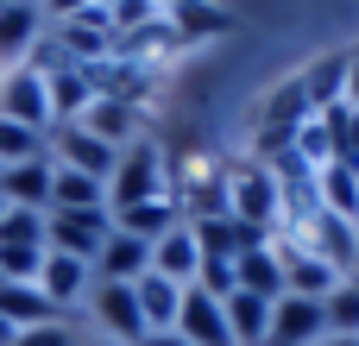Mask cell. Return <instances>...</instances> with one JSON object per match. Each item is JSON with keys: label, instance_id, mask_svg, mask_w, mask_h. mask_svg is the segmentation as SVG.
Masks as SVG:
<instances>
[{"label": "cell", "instance_id": "obj_8", "mask_svg": "<svg viewBox=\"0 0 359 346\" xmlns=\"http://www.w3.org/2000/svg\"><path fill=\"white\" fill-rule=\"evenodd\" d=\"M88 284H95V271H88L82 258H63V252H44V271H38V290H44V303H50L57 315L82 309V303H88Z\"/></svg>", "mask_w": 359, "mask_h": 346}, {"label": "cell", "instance_id": "obj_4", "mask_svg": "<svg viewBox=\"0 0 359 346\" xmlns=\"http://www.w3.org/2000/svg\"><path fill=\"white\" fill-rule=\"evenodd\" d=\"M107 233H114V214L107 208L44 214V252H63V258H82V265H95V252L107 246Z\"/></svg>", "mask_w": 359, "mask_h": 346}, {"label": "cell", "instance_id": "obj_31", "mask_svg": "<svg viewBox=\"0 0 359 346\" xmlns=\"http://www.w3.org/2000/svg\"><path fill=\"white\" fill-rule=\"evenodd\" d=\"M13 340H19V328H13V321L0 315V346H13Z\"/></svg>", "mask_w": 359, "mask_h": 346}, {"label": "cell", "instance_id": "obj_15", "mask_svg": "<svg viewBox=\"0 0 359 346\" xmlns=\"http://www.w3.org/2000/svg\"><path fill=\"white\" fill-rule=\"evenodd\" d=\"M107 214H114V227H120V233H133V240H145V246H158V240L183 221L170 195H151V202H133V208H107Z\"/></svg>", "mask_w": 359, "mask_h": 346}, {"label": "cell", "instance_id": "obj_36", "mask_svg": "<svg viewBox=\"0 0 359 346\" xmlns=\"http://www.w3.org/2000/svg\"><path fill=\"white\" fill-rule=\"evenodd\" d=\"M0 6H6V0H0Z\"/></svg>", "mask_w": 359, "mask_h": 346}, {"label": "cell", "instance_id": "obj_27", "mask_svg": "<svg viewBox=\"0 0 359 346\" xmlns=\"http://www.w3.org/2000/svg\"><path fill=\"white\" fill-rule=\"evenodd\" d=\"M0 246H44V214L6 208V214H0Z\"/></svg>", "mask_w": 359, "mask_h": 346}, {"label": "cell", "instance_id": "obj_16", "mask_svg": "<svg viewBox=\"0 0 359 346\" xmlns=\"http://www.w3.org/2000/svg\"><path fill=\"white\" fill-rule=\"evenodd\" d=\"M233 284H240L246 296H265V303H278V296H284V265H278V252H271V240L233 258Z\"/></svg>", "mask_w": 359, "mask_h": 346}, {"label": "cell", "instance_id": "obj_22", "mask_svg": "<svg viewBox=\"0 0 359 346\" xmlns=\"http://www.w3.org/2000/svg\"><path fill=\"white\" fill-rule=\"evenodd\" d=\"M316 189H322V208H328V214H341V221H353V227H359V170H353V164H328V170H316Z\"/></svg>", "mask_w": 359, "mask_h": 346}, {"label": "cell", "instance_id": "obj_25", "mask_svg": "<svg viewBox=\"0 0 359 346\" xmlns=\"http://www.w3.org/2000/svg\"><path fill=\"white\" fill-rule=\"evenodd\" d=\"M44 246H0V284H38Z\"/></svg>", "mask_w": 359, "mask_h": 346}, {"label": "cell", "instance_id": "obj_3", "mask_svg": "<svg viewBox=\"0 0 359 346\" xmlns=\"http://www.w3.org/2000/svg\"><path fill=\"white\" fill-rule=\"evenodd\" d=\"M88 315H95V334L114 346H139L145 340V315H139V296H133V284H88V303H82Z\"/></svg>", "mask_w": 359, "mask_h": 346}, {"label": "cell", "instance_id": "obj_12", "mask_svg": "<svg viewBox=\"0 0 359 346\" xmlns=\"http://www.w3.org/2000/svg\"><path fill=\"white\" fill-rule=\"evenodd\" d=\"M170 334H183L189 346H233L227 309H221L215 296H202V290H183V309H177V328H170Z\"/></svg>", "mask_w": 359, "mask_h": 346}, {"label": "cell", "instance_id": "obj_35", "mask_svg": "<svg viewBox=\"0 0 359 346\" xmlns=\"http://www.w3.org/2000/svg\"><path fill=\"white\" fill-rule=\"evenodd\" d=\"M0 214H6V202H0Z\"/></svg>", "mask_w": 359, "mask_h": 346}, {"label": "cell", "instance_id": "obj_28", "mask_svg": "<svg viewBox=\"0 0 359 346\" xmlns=\"http://www.w3.org/2000/svg\"><path fill=\"white\" fill-rule=\"evenodd\" d=\"M13 346H76V334H69V315H57V321H44V328H25Z\"/></svg>", "mask_w": 359, "mask_h": 346}, {"label": "cell", "instance_id": "obj_29", "mask_svg": "<svg viewBox=\"0 0 359 346\" xmlns=\"http://www.w3.org/2000/svg\"><path fill=\"white\" fill-rule=\"evenodd\" d=\"M347 107L359 113V57H347Z\"/></svg>", "mask_w": 359, "mask_h": 346}, {"label": "cell", "instance_id": "obj_30", "mask_svg": "<svg viewBox=\"0 0 359 346\" xmlns=\"http://www.w3.org/2000/svg\"><path fill=\"white\" fill-rule=\"evenodd\" d=\"M139 346H189V340H183V334H145Z\"/></svg>", "mask_w": 359, "mask_h": 346}, {"label": "cell", "instance_id": "obj_11", "mask_svg": "<svg viewBox=\"0 0 359 346\" xmlns=\"http://www.w3.org/2000/svg\"><path fill=\"white\" fill-rule=\"evenodd\" d=\"M196 271H202V246H196L189 221H177V227L151 246V277H164V284L189 290V284H196Z\"/></svg>", "mask_w": 359, "mask_h": 346}, {"label": "cell", "instance_id": "obj_34", "mask_svg": "<svg viewBox=\"0 0 359 346\" xmlns=\"http://www.w3.org/2000/svg\"><path fill=\"white\" fill-rule=\"evenodd\" d=\"M353 277H359V252H353Z\"/></svg>", "mask_w": 359, "mask_h": 346}, {"label": "cell", "instance_id": "obj_2", "mask_svg": "<svg viewBox=\"0 0 359 346\" xmlns=\"http://www.w3.org/2000/svg\"><path fill=\"white\" fill-rule=\"evenodd\" d=\"M227 214L252 233H278V177L271 164H233L227 170Z\"/></svg>", "mask_w": 359, "mask_h": 346}, {"label": "cell", "instance_id": "obj_13", "mask_svg": "<svg viewBox=\"0 0 359 346\" xmlns=\"http://www.w3.org/2000/svg\"><path fill=\"white\" fill-rule=\"evenodd\" d=\"M44 38V13H38V0H6L0 6V63H25L32 57V44Z\"/></svg>", "mask_w": 359, "mask_h": 346}, {"label": "cell", "instance_id": "obj_17", "mask_svg": "<svg viewBox=\"0 0 359 346\" xmlns=\"http://www.w3.org/2000/svg\"><path fill=\"white\" fill-rule=\"evenodd\" d=\"M133 296H139V315H145V334H170L177 328V309H183V290L177 284H164V277H139L133 284Z\"/></svg>", "mask_w": 359, "mask_h": 346}, {"label": "cell", "instance_id": "obj_37", "mask_svg": "<svg viewBox=\"0 0 359 346\" xmlns=\"http://www.w3.org/2000/svg\"><path fill=\"white\" fill-rule=\"evenodd\" d=\"M353 57H359V50H353Z\"/></svg>", "mask_w": 359, "mask_h": 346}, {"label": "cell", "instance_id": "obj_1", "mask_svg": "<svg viewBox=\"0 0 359 346\" xmlns=\"http://www.w3.org/2000/svg\"><path fill=\"white\" fill-rule=\"evenodd\" d=\"M151 195H170V164L151 139H133L120 158H114V177H107V208H133V202H151Z\"/></svg>", "mask_w": 359, "mask_h": 346}, {"label": "cell", "instance_id": "obj_32", "mask_svg": "<svg viewBox=\"0 0 359 346\" xmlns=\"http://www.w3.org/2000/svg\"><path fill=\"white\" fill-rule=\"evenodd\" d=\"M76 346H114V340H101V334H88V340H76Z\"/></svg>", "mask_w": 359, "mask_h": 346}, {"label": "cell", "instance_id": "obj_5", "mask_svg": "<svg viewBox=\"0 0 359 346\" xmlns=\"http://www.w3.org/2000/svg\"><path fill=\"white\" fill-rule=\"evenodd\" d=\"M0 113H6L13 126H25V132H50V126H57V113H50V88H44V76L25 69V63L0 76Z\"/></svg>", "mask_w": 359, "mask_h": 346}, {"label": "cell", "instance_id": "obj_10", "mask_svg": "<svg viewBox=\"0 0 359 346\" xmlns=\"http://www.w3.org/2000/svg\"><path fill=\"white\" fill-rule=\"evenodd\" d=\"M88 271H95V284H139V277L151 271V246L114 227V233H107V246L95 252V265H88Z\"/></svg>", "mask_w": 359, "mask_h": 346}, {"label": "cell", "instance_id": "obj_14", "mask_svg": "<svg viewBox=\"0 0 359 346\" xmlns=\"http://www.w3.org/2000/svg\"><path fill=\"white\" fill-rule=\"evenodd\" d=\"M189 233H196V246H202V258H240V252H252V246H265V233H252V227H240L233 214H208V221H189Z\"/></svg>", "mask_w": 359, "mask_h": 346}, {"label": "cell", "instance_id": "obj_6", "mask_svg": "<svg viewBox=\"0 0 359 346\" xmlns=\"http://www.w3.org/2000/svg\"><path fill=\"white\" fill-rule=\"evenodd\" d=\"M322 340H328L322 303H309V296H278L271 303V334H265V346H322Z\"/></svg>", "mask_w": 359, "mask_h": 346}, {"label": "cell", "instance_id": "obj_24", "mask_svg": "<svg viewBox=\"0 0 359 346\" xmlns=\"http://www.w3.org/2000/svg\"><path fill=\"white\" fill-rule=\"evenodd\" d=\"M322 315H328V334H341V340H359V284L347 277L328 303H322Z\"/></svg>", "mask_w": 359, "mask_h": 346}, {"label": "cell", "instance_id": "obj_26", "mask_svg": "<svg viewBox=\"0 0 359 346\" xmlns=\"http://www.w3.org/2000/svg\"><path fill=\"white\" fill-rule=\"evenodd\" d=\"M25 158H44V132H25L0 113V170L6 164H25Z\"/></svg>", "mask_w": 359, "mask_h": 346}, {"label": "cell", "instance_id": "obj_33", "mask_svg": "<svg viewBox=\"0 0 359 346\" xmlns=\"http://www.w3.org/2000/svg\"><path fill=\"white\" fill-rule=\"evenodd\" d=\"M322 346H359V340H341V334H328V340H322Z\"/></svg>", "mask_w": 359, "mask_h": 346}, {"label": "cell", "instance_id": "obj_21", "mask_svg": "<svg viewBox=\"0 0 359 346\" xmlns=\"http://www.w3.org/2000/svg\"><path fill=\"white\" fill-rule=\"evenodd\" d=\"M297 82H303V95H309V113H328V107L347 101V57H322V63H309V76H297Z\"/></svg>", "mask_w": 359, "mask_h": 346}, {"label": "cell", "instance_id": "obj_20", "mask_svg": "<svg viewBox=\"0 0 359 346\" xmlns=\"http://www.w3.org/2000/svg\"><path fill=\"white\" fill-rule=\"evenodd\" d=\"M82 208H107V183L57 164V177H50V214H82Z\"/></svg>", "mask_w": 359, "mask_h": 346}, {"label": "cell", "instance_id": "obj_18", "mask_svg": "<svg viewBox=\"0 0 359 346\" xmlns=\"http://www.w3.org/2000/svg\"><path fill=\"white\" fill-rule=\"evenodd\" d=\"M221 309H227V334H233V346H265V334H271V303H265V296L233 290Z\"/></svg>", "mask_w": 359, "mask_h": 346}, {"label": "cell", "instance_id": "obj_9", "mask_svg": "<svg viewBox=\"0 0 359 346\" xmlns=\"http://www.w3.org/2000/svg\"><path fill=\"white\" fill-rule=\"evenodd\" d=\"M50 177H57L50 158L6 164V170H0V202H6V208H32V214H50Z\"/></svg>", "mask_w": 359, "mask_h": 346}, {"label": "cell", "instance_id": "obj_7", "mask_svg": "<svg viewBox=\"0 0 359 346\" xmlns=\"http://www.w3.org/2000/svg\"><path fill=\"white\" fill-rule=\"evenodd\" d=\"M76 126H82V132H95L101 145L126 151L133 139H145V107H133V101H114V95H95V101H88V113H82Z\"/></svg>", "mask_w": 359, "mask_h": 346}, {"label": "cell", "instance_id": "obj_23", "mask_svg": "<svg viewBox=\"0 0 359 346\" xmlns=\"http://www.w3.org/2000/svg\"><path fill=\"white\" fill-rule=\"evenodd\" d=\"M0 315L25 334V328H44V321H57V309L44 303V290L38 284H0Z\"/></svg>", "mask_w": 359, "mask_h": 346}, {"label": "cell", "instance_id": "obj_19", "mask_svg": "<svg viewBox=\"0 0 359 346\" xmlns=\"http://www.w3.org/2000/svg\"><path fill=\"white\" fill-rule=\"evenodd\" d=\"M44 88H50V113H57V126H63V120H82V113H88V101H95V82H88V69H82V63H69V69L44 76Z\"/></svg>", "mask_w": 359, "mask_h": 346}]
</instances>
